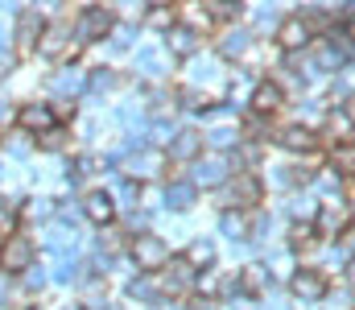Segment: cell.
<instances>
[{"instance_id":"cell-1","label":"cell","mask_w":355,"mask_h":310,"mask_svg":"<svg viewBox=\"0 0 355 310\" xmlns=\"http://www.w3.org/2000/svg\"><path fill=\"white\" fill-rule=\"evenodd\" d=\"M128 252H132V261H137V269H145V273H162L166 265H170V244L162 240V236H132V244H128Z\"/></svg>"},{"instance_id":"cell-2","label":"cell","mask_w":355,"mask_h":310,"mask_svg":"<svg viewBox=\"0 0 355 310\" xmlns=\"http://www.w3.org/2000/svg\"><path fill=\"white\" fill-rule=\"evenodd\" d=\"M33 257H37V248H33L29 236H8L4 248H0V269H8V273H29V269H33Z\"/></svg>"},{"instance_id":"cell-3","label":"cell","mask_w":355,"mask_h":310,"mask_svg":"<svg viewBox=\"0 0 355 310\" xmlns=\"http://www.w3.org/2000/svg\"><path fill=\"white\" fill-rule=\"evenodd\" d=\"M352 227V207L343 203V199H331V203H322L318 207V215H314V232L318 236H343Z\"/></svg>"},{"instance_id":"cell-4","label":"cell","mask_w":355,"mask_h":310,"mask_svg":"<svg viewBox=\"0 0 355 310\" xmlns=\"http://www.w3.org/2000/svg\"><path fill=\"white\" fill-rule=\"evenodd\" d=\"M261 199H265V187H261V178H257V174H248V170H244V174H236V178H232V187H227V203H232V207H257Z\"/></svg>"},{"instance_id":"cell-5","label":"cell","mask_w":355,"mask_h":310,"mask_svg":"<svg viewBox=\"0 0 355 310\" xmlns=\"http://www.w3.org/2000/svg\"><path fill=\"white\" fill-rule=\"evenodd\" d=\"M194 286V265L182 257V261H170L166 269H162V277H157V290L162 294H186Z\"/></svg>"},{"instance_id":"cell-6","label":"cell","mask_w":355,"mask_h":310,"mask_svg":"<svg viewBox=\"0 0 355 310\" xmlns=\"http://www.w3.org/2000/svg\"><path fill=\"white\" fill-rule=\"evenodd\" d=\"M112 29V12L107 8H99V4H91L79 12V25H75V37L79 42H95V37H103Z\"/></svg>"},{"instance_id":"cell-7","label":"cell","mask_w":355,"mask_h":310,"mask_svg":"<svg viewBox=\"0 0 355 310\" xmlns=\"http://www.w3.org/2000/svg\"><path fill=\"white\" fill-rule=\"evenodd\" d=\"M42 33H46L42 17H37L33 8H21V12H17V29H12V37H17V50H33V46L42 42Z\"/></svg>"},{"instance_id":"cell-8","label":"cell","mask_w":355,"mask_h":310,"mask_svg":"<svg viewBox=\"0 0 355 310\" xmlns=\"http://www.w3.org/2000/svg\"><path fill=\"white\" fill-rule=\"evenodd\" d=\"M289 290H293L302 302H318V298L327 294V277H322V269H297L293 282H289Z\"/></svg>"},{"instance_id":"cell-9","label":"cell","mask_w":355,"mask_h":310,"mask_svg":"<svg viewBox=\"0 0 355 310\" xmlns=\"http://www.w3.org/2000/svg\"><path fill=\"white\" fill-rule=\"evenodd\" d=\"M310 37H314V33H310V25H306L302 17H285L281 29H277V46H281V50H306Z\"/></svg>"},{"instance_id":"cell-10","label":"cell","mask_w":355,"mask_h":310,"mask_svg":"<svg viewBox=\"0 0 355 310\" xmlns=\"http://www.w3.org/2000/svg\"><path fill=\"white\" fill-rule=\"evenodd\" d=\"M281 103H285L281 83L265 79V83H257V87H252V112H257V116H277V112H281Z\"/></svg>"},{"instance_id":"cell-11","label":"cell","mask_w":355,"mask_h":310,"mask_svg":"<svg viewBox=\"0 0 355 310\" xmlns=\"http://www.w3.org/2000/svg\"><path fill=\"white\" fill-rule=\"evenodd\" d=\"M190 182H194V187H219V182H227V162L215 157V153H211V157H198Z\"/></svg>"},{"instance_id":"cell-12","label":"cell","mask_w":355,"mask_h":310,"mask_svg":"<svg viewBox=\"0 0 355 310\" xmlns=\"http://www.w3.org/2000/svg\"><path fill=\"white\" fill-rule=\"evenodd\" d=\"M198 153H202V132H194V128L174 132V141H170V162H198Z\"/></svg>"},{"instance_id":"cell-13","label":"cell","mask_w":355,"mask_h":310,"mask_svg":"<svg viewBox=\"0 0 355 310\" xmlns=\"http://www.w3.org/2000/svg\"><path fill=\"white\" fill-rule=\"evenodd\" d=\"M50 128H58L54 124V112L46 107V103H25L21 107V132H50Z\"/></svg>"},{"instance_id":"cell-14","label":"cell","mask_w":355,"mask_h":310,"mask_svg":"<svg viewBox=\"0 0 355 310\" xmlns=\"http://www.w3.org/2000/svg\"><path fill=\"white\" fill-rule=\"evenodd\" d=\"M277 145H285V149H293V153H314V132L306 128V124H285L281 132H277Z\"/></svg>"},{"instance_id":"cell-15","label":"cell","mask_w":355,"mask_h":310,"mask_svg":"<svg viewBox=\"0 0 355 310\" xmlns=\"http://www.w3.org/2000/svg\"><path fill=\"white\" fill-rule=\"evenodd\" d=\"M50 92L58 96V100H75L79 92H83V71H75V67H62V71H54L50 75Z\"/></svg>"},{"instance_id":"cell-16","label":"cell","mask_w":355,"mask_h":310,"mask_svg":"<svg viewBox=\"0 0 355 310\" xmlns=\"http://www.w3.org/2000/svg\"><path fill=\"white\" fill-rule=\"evenodd\" d=\"M83 215H87L91 223H107L116 215V199L107 191H91L87 199H83Z\"/></svg>"},{"instance_id":"cell-17","label":"cell","mask_w":355,"mask_h":310,"mask_svg":"<svg viewBox=\"0 0 355 310\" xmlns=\"http://www.w3.org/2000/svg\"><path fill=\"white\" fill-rule=\"evenodd\" d=\"M352 132H355V120L343 112V107H335V112L327 116V137H331L335 145H347V141H352Z\"/></svg>"},{"instance_id":"cell-18","label":"cell","mask_w":355,"mask_h":310,"mask_svg":"<svg viewBox=\"0 0 355 310\" xmlns=\"http://www.w3.org/2000/svg\"><path fill=\"white\" fill-rule=\"evenodd\" d=\"M194 50H198V33H194V29H186V25H174V29H170V54L190 58Z\"/></svg>"},{"instance_id":"cell-19","label":"cell","mask_w":355,"mask_h":310,"mask_svg":"<svg viewBox=\"0 0 355 310\" xmlns=\"http://www.w3.org/2000/svg\"><path fill=\"white\" fill-rule=\"evenodd\" d=\"M37 50H42V54H50V58H58V54L67 50V25H50V29L42 33Z\"/></svg>"},{"instance_id":"cell-20","label":"cell","mask_w":355,"mask_h":310,"mask_svg":"<svg viewBox=\"0 0 355 310\" xmlns=\"http://www.w3.org/2000/svg\"><path fill=\"white\" fill-rule=\"evenodd\" d=\"M170 67V50H141L137 54V71H145V75H162Z\"/></svg>"},{"instance_id":"cell-21","label":"cell","mask_w":355,"mask_h":310,"mask_svg":"<svg viewBox=\"0 0 355 310\" xmlns=\"http://www.w3.org/2000/svg\"><path fill=\"white\" fill-rule=\"evenodd\" d=\"M75 244H79V236H75L71 223H58V227H50V236H46V248H50V252H67V248H75Z\"/></svg>"},{"instance_id":"cell-22","label":"cell","mask_w":355,"mask_h":310,"mask_svg":"<svg viewBox=\"0 0 355 310\" xmlns=\"http://www.w3.org/2000/svg\"><path fill=\"white\" fill-rule=\"evenodd\" d=\"M157 166H162L157 153H132L128 157V178H149V174H157Z\"/></svg>"},{"instance_id":"cell-23","label":"cell","mask_w":355,"mask_h":310,"mask_svg":"<svg viewBox=\"0 0 355 310\" xmlns=\"http://www.w3.org/2000/svg\"><path fill=\"white\" fill-rule=\"evenodd\" d=\"M166 203L178 207V211H186V207L194 203V182H182V178L170 182V187H166Z\"/></svg>"},{"instance_id":"cell-24","label":"cell","mask_w":355,"mask_h":310,"mask_svg":"<svg viewBox=\"0 0 355 310\" xmlns=\"http://www.w3.org/2000/svg\"><path fill=\"white\" fill-rule=\"evenodd\" d=\"M219 50H223V54H244V50H248V33H244V29H227V37L219 42Z\"/></svg>"},{"instance_id":"cell-25","label":"cell","mask_w":355,"mask_h":310,"mask_svg":"<svg viewBox=\"0 0 355 310\" xmlns=\"http://www.w3.org/2000/svg\"><path fill=\"white\" fill-rule=\"evenodd\" d=\"M223 236H232V240H244V236H248V219L227 211V215H223Z\"/></svg>"},{"instance_id":"cell-26","label":"cell","mask_w":355,"mask_h":310,"mask_svg":"<svg viewBox=\"0 0 355 310\" xmlns=\"http://www.w3.org/2000/svg\"><path fill=\"white\" fill-rule=\"evenodd\" d=\"M211 257H215V248H211L207 240H194V244H190V252H186V261H190V265H207Z\"/></svg>"},{"instance_id":"cell-27","label":"cell","mask_w":355,"mask_h":310,"mask_svg":"<svg viewBox=\"0 0 355 310\" xmlns=\"http://www.w3.org/2000/svg\"><path fill=\"white\" fill-rule=\"evenodd\" d=\"M207 12H211V21H232V17H240V4H232V0H219V4H211Z\"/></svg>"},{"instance_id":"cell-28","label":"cell","mask_w":355,"mask_h":310,"mask_svg":"<svg viewBox=\"0 0 355 310\" xmlns=\"http://www.w3.org/2000/svg\"><path fill=\"white\" fill-rule=\"evenodd\" d=\"M240 286H244V290H261V286H265V269H261V265H248V269L240 273Z\"/></svg>"},{"instance_id":"cell-29","label":"cell","mask_w":355,"mask_h":310,"mask_svg":"<svg viewBox=\"0 0 355 310\" xmlns=\"http://www.w3.org/2000/svg\"><path fill=\"white\" fill-rule=\"evenodd\" d=\"M178 100H182V107H190V112H202V107H207V96H202V92H194V87H182V92H178Z\"/></svg>"},{"instance_id":"cell-30","label":"cell","mask_w":355,"mask_h":310,"mask_svg":"<svg viewBox=\"0 0 355 310\" xmlns=\"http://www.w3.org/2000/svg\"><path fill=\"white\" fill-rule=\"evenodd\" d=\"M50 211H54L50 199H29L25 203V219H50Z\"/></svg>"},{"instance_id":"cell-31","label":"cell","mask_w":355,"mask_h":310,"mask_svg":"<svg viewBox=\"0 0 355 310\" xmlns=\"http://www.w3.org/2000/svg\"><path fill=\"white\" fill-rule=\"evenodd\" d=\"M162 290H157V282L153 277H141V282H132V298H157Z\"/></svg>"},{"instance_id":"cell-32","label":"cell","mask_w":355,"mask_h":310,"mask_svg":"<svg viewBox=\"0 0 355 310\" xmlns=\"http://www.w3.org/2000/svg\"><path fill=\"white\" fill-rule=\"evenodd\" d=\"M87 87L91 92H112V87H116V75H112V71H95Z\"/></svg>"},{"instance_id":"cell-33","label":"cell","mask_w":355,"mask_h":310,"mask_svg":"<svg viewBox=\"0 0 355 310\" xmlns=\"http://www.w3.org/2000/svg\"><path fill=\"white\" fill-rule=\"evenodd\" d=\"M8 153H12V157H25V153H29V132H12V137H8Z\"/></svg>"},{"instance_id":"cell-34","label":"cell","mask_w":355,"mask_h":310,"mask_svg":"<svg viewBox=\"0 0 355 310\" xmlns=\"http://www.w3.org/2000/svg\"><path fill=\"white\" fill-rule=\"evenodd\" d=\"M12 219H17V207L0 195V232H8V227H12Z\"/></svg>"},{"instance_id":"cell-35","label":"cell","mask_w":355,"mask_h":310,"mask_svg":"<svg viewBox=\"0 0 355 310\" xmlns=\"http://www.w3.org/2000/svg\"><path fill=\"white\" fill-rule=\"evenodd\" d=\"M335 170L355 174V153H352V149H339V153H335Z\"/></svg>"},{"instance_id":"cell-36","label":"cell","mask_w":355,"mask_h":310,"mask_svg":"<svg viewBox=\"0 0 355 310\" xmlns=\"http://www.w3.org/2000/svg\"><path fill=\"white\" fill-rule=\"evenodd\" d=\"M42 145H46V149H62V145H67V128H50V132L42 137Z\"/></svg>"},{"instance_id":"cell-37","label":"cell","mask_w":355,"mask_h":310,"mask_svg":"<svg viewBox=\"0 0 355 310\" xmlns=\"http://www.w3.org/2000/svg\"><path fill=\"white\" fill-rule=\"evenodd\" d=\"M232 141H240L232 128H215V132H211V145H219V149H223V145H232Z\"/></svg>"},{"instance_id":"cell-38","label":"cell","mask_w":355,"mask_h":310,"mask_svg":"<svg viewBox=\"0 0 355 310\" xmlns=\"http://www.w3.org/2000/svg\"><path fill=\"white\" fill-rule=\"evenodd\" d=\"M116 195H120V203H124V207H137V203H132V199H137V187H132V182H124Z\"/></svg>"},{"instance_id":"cell-39","label":"cell","mask_w":355,"mask_h":310,"mask_svg":"<svg viewBox=\"0 0 355 310\" xmlns=\"http://www.w3.org/2000/svg\"><path fill=\"white\" fill-rule=\"evenodd\" d=\"M149 21H153V25H170V21H174V12H170V8H153V12H149Z\"/></svg>"},{"instance_id":"cell-40","label":"cell","mask_w":355,"mask_h":310,"mask_svg":"<svg viewBox=\"0 0 355 310\" xmlns=\"http://www.w3.org/2000/svg\"><path fill=\"white\" fill-rule=\"evenodd\" d=\"M8 116H12V103H8V96H4V92H0V128L8 124Z\"/></svg>"},{"instance_id":"cell-41","label":"cell","mask_w":355,"mask_h":310,"mask_svg":"<svg viewBox=\"0 0 355 310\" xmlns=\"http://www.w3.org/2000/svg\"><path fill=\"white\" fill-rule=\"evenodd\" d=\"M42 282H46V273H42V269H29V273H25V286H42Z\"/></svg>"},{"instance_id":"cell-42","label":"cell","mask_w":355,"mask_h":310,"mask_svg":"<svg viewBox=\"0 0 355 310\" xmlns=\"http://www.w3.org/2000/svg\"><path fill=\"white\" fill-rule=\"evenodd\" d=\"M343 33L355 42V12H347V21H343Z\"/></svg>"},{"instance_id":"cell-43","label":"cell","mask_w":355,"mask_h":310,"mask_svg":"<svg viewBox=\"0 0 355 310\" xmlns=\"http://www.w3.org/2000/svg\"><path fill=\"white\" fill-rule=\"evenodd\" d=\"M190 310H211V302H207V298H202V302H194V307Z\"/></svg>"},{"instance_id":"cell-44","label":"cell","mask_w":355,"mask_h":310,"mask_svg":"<svg viewBox=\"0 0 355 310\" xmlns=\"http://www.w3.org/2000/svg\"><path fill=\"white\" fill-rule=\"evenodd\" d=\"M62 310H83V307H62Z\"/></svg>"},{"instance_id":"cell-45","label":"cell","mask_w":355,"mask_h":310,"mask_svg":"<svg viewBox=\"0 0 355 310\" xmlns=\"http://www.w3.org/2000/svg\"><path fill=\"white\" fill-rule=\"evenodd\" d=\"M352 282H355V265H352Z\"/></svg>"}]
</instances>
